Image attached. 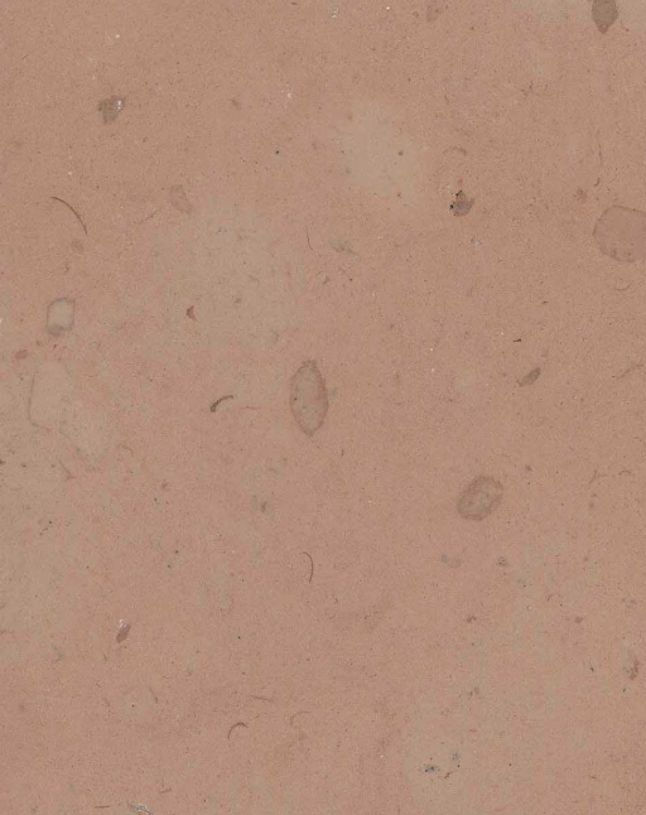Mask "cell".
<instances>
[{"mask_svg":"<svg viewBox=\"0 0 646 815\" xmlns=\"http://www.w3.org/2000/svg\"><path fill=\"white\" fill-rule=\"evenodd\" d=\"M291 408L294 419L307 436H313L329 412V394L315 361H307L292 379Z\"/></svg>","mask_w":646,"mask_h":815,"instance_id":"7a4b0ae2","label":"cell"},{"mask_svg":"<svg viewBox=\"0 0 646 815\" xmlns=\"http://www.w3.org/2000/svg\"><path fill=\"white\" fill-rule=\"evenodd\" d=\"M609 16L611 18H616V16H617L616 7H615L614 2H611V3L597 2V3H595V6H594L595 22H597V26L600 27V30L602 32L607 31V28H609L611 26L612 22H614V21H612V19L609 18Z\"/></svg>","mask_w":646,"mask_h":815,"instance_id":"277c9868","label":"cell"},{"mask_svg":"<svg viewBox=\"0 0 646 815\" xmlns=\"http://www.w3.org/2000/svg\"><path fill=\"white\" fill-rule=\"evenodd\" d=\"M503 494V486L493 477H477L462 493L457 510L462 518L479 522L499 508Z\"/></svg>","mask_w":646,"mask_h":815,"instance_id":"3957f363","label":"cell"},{"mask_svg":"<svg viewBox=\"0 0 646 815\" xmlns=\"http://www.w3.org/2000/svg\"><path fill=\"white\" fill-rule=\"evenodd\" d=\"M595 238L602 252L621 262L646 259V214L615 206L596 225Z\"/></svg>","mask_w":646,"mask_h":815,"instance_id":"6da1fadb","label":"cell"}]
</instances>
